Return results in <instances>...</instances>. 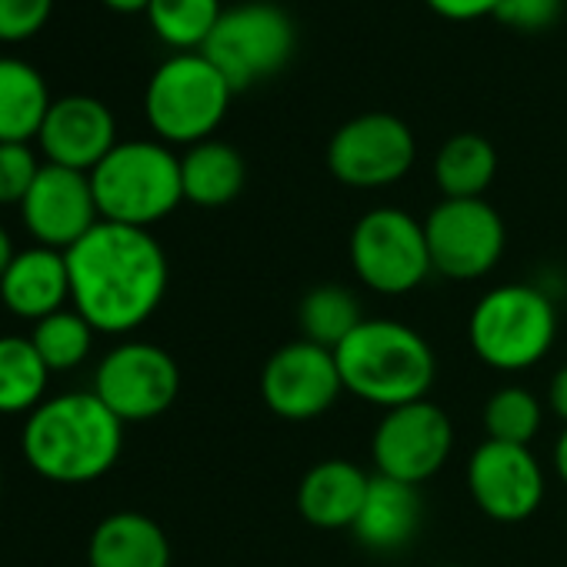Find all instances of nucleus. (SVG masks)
I'll return each mask as SVG.
<instances>
[{
    "label": "nucleus",
    "mask_w": 567,
    "mask_h": 567,
    "mask_svg": "<svg viewBox=\"0 0 567 567\" xmlns=\"http://www.w3.org/2000/svg\"><path fill=\"white\" fill-rule=\"evenodd\" d=\"M64 254L71 308L84 315L97 334H134L164 305L171 267L151 230L101 220Z\"/></svg>",
    "instance_id": "obj_1"
},
{
    "label": "nucleus",
    "mask_w": 567,
    "mask_h": 567,
    "mask_svg": "<svg viewBox=\"0 0 567 567\" xmlns=\"http://www.w3.org/2000/svg\"><path fill=\"white\" fill-rule=\"evenodd\" d=\"M21 451L44 481L91 484L121 461L124 421L94 391L54 394L24 417Z\"/></svg>",
    "instance_id": "obj_2"
},
{
    "label": "nucleus",
    "mask_w": 567,
    "mask_h": 567,
    "mask_svg": "<svg viewBox=\"0 0 567 567\" xmlns=\"http://www.w3.org/2000/svg\"><path fill=\"white\" fill-rule=\"evenodd\" d=\"M344 391L381 411L424 401L437 378L431 341L404 321L364 318L334 351Z\"/></svg>",
    "instance_id": "obj_3"
},
{
    "label": "nucleus",
    "mask_w": 567,
    "mask_h": 567,
    "mask_svg": "<svg viewBox=\"0 0 567 567\" xmlns=\"http://www.w3.org/2000/svg\"><path fill=\"white\" fill-rule=\"evenodd\" d=\"M101 220L151 230L184 200L181 157L164 141H117L91 171Z\"/></svg>",
    "instance_id": "obj_4"
},
{
    "label": "nucleus",
    "mask_w": 567,
    "mask_h": 567,
    "mask_svg": "<svg viewBox=\"0 0 567 567\" xmlns=\"http://www.w3.org/2000/svg\"><path fill=\"white\" fill-rule=\"evenodd\" d=\"M467 341L474 358L494 371H530L557 341V308L534 284H501L474 305Z\"/></svg>",
    "instance_id": "obj_5"
},
{
    "label": "nucleus",
    "mask_w": 567,
    "mask_h": 567,
    "mask_svg": "<svg viewBox=\"0 0 567 567\" xmlns=\"http://www.w3.org/2000/svg\"><path fill=\"white\" fill-rule=\"evenodd\" d=\"M234 94L237 91L227 84V78L200 51H184L167 58L151 74L144 114L164 144L194 147L210 141V134L227 117Z\"/></svg>",
    "instance_id": "obj_6"
},
{
    "label": "nucleus",
    "mask_w": 567,
    "mask_h": 567,
    "mask_svg": "<svg viewBox=\"0 0 567 567\" xmlns=\"http://www.w3.org/2000/svg\"><path fill=\"white\" fill-rule=\"evenodd\" d=\"M295 48L298 31L291 14L267 0H250V4L224 8L200 54L227 78L234 91H244L284 71V64L295 58Z\"/></svg>",
    "instance_id": "obj_7"
},
{
    "label": "nucleus",
    "mask_w": 567,
    "mask_h": 567,
    "mask_svg": "<svg viewBox=\"0 0 567 567\" xmlns=\"http://www.w3.org/2000/svg\"><path fill=\"white\" fill-rule=\"evenodd\" d=\"M351 267L368 291L401 298L434 274L424 220L401 207H371L351 230Z\"/></svg>",
    "instance_id": "obj_8"
},
{
    "label": "nucleus",
    "mask_w": 567,
    "mask_h": 567,
    "mask_svg": "<svg viewBox=\"0 0 567 567\" xmlns=\"http://www.w3.org/2000/svg\"><path fill=\"white\" fill-rule=\"evenodd\" d=\"M424 237H427L434 274L447 280L487 277L501 264L507 247L504 217L484 197H471V200L444 197L424 217Z\"/></svg>",
    "instance_id": "obj_9"
},
{
    "label": "nucleus",
    "mask_w": 567,
    "mask_h": 567,
    "mask_svg": "<svg viewBox=\"0 0 567 567\" xmlns=\"http://www.w3.org/2000/svg\"><path fill=\"white\" fill-rule=\"evenodd\" d=\"M124 424H141L167 414L181 394L177 361L151 341H121L111 348L91 388Z\"/></svg>",
    "instance_id": "obj_10"
},
{
    "label": "nucleus",
    "mask_w": 567,
    "mask_h": 567,
    "mask_svg": "<svg viewBox=\"0 0 567 567\" xmlns=\"http://www.w3.org/2000/svg\"><path fill=\"white\" fill-rule=\"evenodd\" d=\"M417 161V141L411 127L384 111H368L344 121L328 144L331 174L358 190L391 187L411 174Z\"/></svg>",
    "instance_id": "obj_11"
},
{
    "label": "nucleus",
    "mask_w": 567,
    "mask_h": 567,
    "mask_svg": "<svg viewBox=\"0 0 567 567\" xmlns=\"http://www.w3.org/2000/svg\"><path fill=\"white\" fill-rule=\"evenodd\" d=\"M451 451L454 424L447 411L431 404L427 398L384 411L371 437V457L378 474L414 487L431 481L451 461Z\"/></svg>",
    "instance_id": "obj_12"
},
{
    "label": "nucleus",
    "mask_w": 567,
    "mask_h": 567,
    "mask_svg": "<svg viewBox=\"0 0 567 567\" xmlns=\"http://www.w3.org/2000/svg\"><path fill=\"white\" fill-rule=\"evenodd\" d=\"M344 394L334 351L305 338L280 344L260 368V401L280 421H315Z\"/></svg>",
    "instance_id": "obj_13"
},
{
    "label": "nucleus",
    "mask_w": 567,
    "mask_h": 567,
    "mask_svg": "<svg viewBox=\"0 0 567 567\" xmlns=\"http://www.w3.org/2000/svg\"><path fill=\"white\" fill-rule=\"evenodd\" d=\"M467 491L497 524H520L537 514L547 481L530 447L481 441L467 457Z\"/></svg>",
    "instance_id": "obj_14"
},
{
    "label": "nucleus",
    "mask_w": 567,
    "mask_h": 567,
    "mask_svg": "<svg viewBox=\"0 0 567 567\" xmlns=\"http://www.w3.org/2000/svg\"><path fill=\"white\" fill-rule=\"evenodd\" d=\"M21 217L34 244L71 250L84 234H91L101 224L91 174L44 161L34 187L21 204Z\"/></svg>",
    "instance_id": "obj_15"
},
{
    "label": "nucleus",
    "mask_w": 567,
    "mask_h": 567,
    "mask_svg": "<svg viewBox=\"0 0 567 567\" xmlns=\"http://www.w3.org/2000/svg\"><path fill=\"white\" fill-rule=\"evenodd\" d=\"M38 144L48 164L91 174L117 147V124L104 101L91 94H68L51 104Z\"/></svg>",
    "instance_id": "obj_16"
},
{
    "label": "nucleus",
    "mask_w": 567,
    "mask_h": 567,
    "mask_svg": "<svg viewBox=\"0 0 567 567\" xmlns=\"http://www.w3.org/2000/svg\"><path fill=\"white\" fill-rule=\"evenodd\" d=\"M0 301L21 321H44L71 305L68 254L54 247H24L0 277Z\"/></svg>",
    "instance_id": "obj_17"
},
{
    "label": "nucleus",
    "mask_w": 567,
    "mask_h": 567,
    "mask_svg": "<svg viewBox=\"0 0 567 567\" xmlns=\"http://www.w3.org/2000/svg\"><path fill=\"white\" fill-rule=\"evenodd\" d=\"M421 517H424L421 487L384 477V474H371L364 507L351 530L361 547L374 554H394V550H404L417 537Z\"/></svg>",
    "instance_id": "obj_18"
},
{
    "label": "nucleus",
    "mask_w": 567,
    "mask_h": 567,
    "mask_svg": "<svg viewBox=\"0 0 567 567\" xmlns=\"http://www.w3.org/2000/svg\"><path fill=\"white\" fill-rule=\"evenodd\" d=\"M371 487V474H364L354 461L328 457L318 461L298 484V511L311 527L321 530H351L364 497Z\"/></svg>",
    "instance_id": "obj_19"
},
{
    "label": "nucleus",
    "mask_w": 567,
    "mask_h": 567,
    "mask_svg": "<svg viewBox=\"0 0 567 567\" xmlns=\"http://www.w3.org/2000/svg\"><path fill=\"white\" fill-rule=\"evenodd\" d=\"M91 567H171V540L164 527L141 511L107 514L87 540Z\"/></svg>",
    "instance_id": "obj_20"
},
{
    "label": "nucleus",
    "mask_w": 567,
    "mask_h": 567,
    "mask_svg": "<svg viewBox=\"0 0 567 567\" xmlns=\"http://www.w3.org/2000/svg\"><path fill=\"white\" fill-rule=\"evenodd\" d=\"M51 104L48 81L34 64L0 54V144H28L38 137Z\"/></svg>",
    "instance_id": "obj_21"
},
{
    "label": "nucleus",
    "mask_w": 567,
    "mask_h": 567,
    "mask_svg": "<svg viewBox=\"0 0 567 567\" xmlns=\"http://www.w3.org/2000/svg\"><path fill=\"white\" fill-rule=\"evenodd\" d=\"M184 200L197 207H224L240 197L247 181V164L237 147L224 141H200L181 157Z\"/></svg>",
    "instance_id": "obj_22"
},
{
    "label": "nucleus",
    "mask_w": 567,
    "mask_h": 567,
    "mask_svg": "<svg viewBox=\"0 0 567 567\" xmlns=\"http://www.w3.org/2000/svg\"><path fill=\"white\" fill-rule=\"evenodd\" d=\"M497 174V151L481 134H454L441 144L434 157V181L444 197L471 200L484 197Z\"/></svg>",
    "instance_id": "obj_23"
},
{
    "label": "nucleus",
    "mask_w": 567,
    "mask_h": 567,
    "mask_svg": "<svg viewBox=\"0 0 567 567\" xmlns=\"http://www.w3.org/2000/svg\"><path fill=\"white\" fill-rule=\"evenodd\" d=\"M51 371L34 351L31 338L4 334L0 338V414L18 417L31 414L48 401Z\"/></svg>",
    "instance_id": "obj_24"
},
{
    "label": "nucleus",
    "mask_w": 567,
    "mask_h": 567,
    "mask_svg": "<svg viewBox=\"0 0 567 567\" xmlns=\"http://www.w3.org/2000/svg\"><path fill=\"white\" fill-rule=\"evenodd\" d=\"M361 321H364L361 301L344 284H318L298 305L301 338L328 351H338Z\"/></svg>",
    "instance_id": "obj_25"
},
{
    "label": "nucleus",
    "mask_w": 567,
    "mask_h": 567,
    "mask_svg": "<svg viewBox=\"0 0 567 567\" xmlns=\"http://www.w3.org/2000/svg\"><path fill=\"white\" fill-rule=\"evenodd\" d=\"M28 338H31L34 351L41 354V361L48 364V371L64 374V371H78L91 358L97 331L87 324L84 315H78L74 308H64V311L38 321Z\"/></svg>",
    "instance_id": "obj_26"
},
{
    "label": "nucleus",
    "mask_w": 567,
    "mask_h": 567,
    "mask_svg": "<svg viewBox=\"0 0 567 567\" xmlns=\"http://www.w3.org/2000/svg\"><path fill=\"white\" fill-rule=\"evenodd\" d=\"M220 14H224L220 0H151L147 8V21L154 34L177 54L200 51Z\"/></svg>",
    "instance_id": "obj_27"
},
{
    "label": "nucleus",
    "mask_w": 567,
    "mask_h": 567,
    "mask_svg": "<svg viewBox=\"0 0 567 567\" xmlns=\"http://www.w3.org/2000/svg\"><path fill=\"white\" fill-rule=\"evenodd\" d=\"M540 424H544V404L537 401L534 391H527L520 384L497 388L484 404L487 441L530 447V441L540 434Z\"/></svg>",
    "instance_id": "obj_28"
},
{
    "label": "nucleus",
    "mask_w": 567,
    "mask_h": 567,
    "mask_svg": "<svg viewBox=\"0 0 567 567\" xmlns=\"http://www.w3.org/2000/svg\"><path fill=\"white\" fill-rule=\"evenodd\" d=\"M41 161L28 144H0V204H24L41 174Z\"/></svg>",
    "instance_id": "obj_29"
},
{
    "label": "nucleus",
    "mask_w": 567,
    "mask_h": 567,
    "mask_svg": "<svg viewBox=\"0 0 567 567\" xmlns=\"http://www.w3.org/2000/svg\"><path fill=\"white\" fill-rule=\"evenodd\" d=\"M54 11V0H0V41L34 38Z\"/></svg>",
    "instance_id": "obj_30"
},
{
    "label": "nucleus",
    "mask_w": 567,
    "mask_h": 567,
    "mask_svg": "<svg viewBox=\"0 0 567 567\" xmlns=\"http://www.w3.org/2000/svg\"><path fill=\"white\" fill-rule=\"evenodd\" d=\"M560 11H564V0H501L494 18L517 31H544L557 24Z\"/></svg>",
    "instance_id": "obj_31"
},
{
    "label": "nucleus",
    "mask_w": 567,
    "mask_h": 567,
    "mask_svg": "<svg viewBox=\"0 0 567 567\" xmlns=\"http://www.w3.org/2000/svg\"><path fill=\"white\" fill-rule=\"evenodd\" d=\"M501 0H427V8L447 21H477L484 14H494Z\"/></svg>",
    "instance_id": "obj_32"
},
{
    "label": "nucleus",
    "mask_w": 567,
    "mask_h": 567,
    "mask_svg": "<svg viewBox=\"0 0 567 567\" xmlns=\"http://www.w3.org/2000/svg\"><path fill=\"white\" fill-rule=\"evenodd\" d=\"M547 408L554 417H560L567 424V364L554 371L550 384H547Z\"/></svg>",
    "instance_id": "obj_33"
},
{
    "label": "nucleus",
    "mask_w": 567,
    "mask_h": 567,
    "mask_svg": "<svg viewBox=\"0 0 567 567\" xmlns=\"http://www.w3.org/2000/svg\"><path fill=\"white\" fill-rule=\"evenodd\" d=\"M554 471H557V477L567 484V424H564V431L557 434V441H554Z\"/></svg>",
    "instance_id": "obj_34"
},
{
    "label": "nucleus",
    "mask_w": 567,
    "mask_h": 567,
    "mask_svg": "<svg viewBox=\"0 0 567 567\" xmlns=\"http://www.w3.org/2000/svg\"><path fill=\"white\" fill-rule=\"evenodd\" d=\"M18 257V247H14V240H11V234H8V227L0 224V277H4V270L11 267V260Z\"/></svg>",
    "instance_id": "obj_35"
},
{
    "label": "nucleus",
    "mask_w": 567,
    "mask_h": 567,
    "mask_svg": "<svg viewBox=\"0 0 567 567\" xmlns=\"http://www.w3.org/2000/svg\"><path fill=\"white\" fill-rule=\"evenodd\" d=\"M107 8L121 11V14H134V11H147L151 8V0H104Z\"/></svg>",
    "instance_id": "obj_36"
},
{
    "label": "nucleus",
    "mask_w": 567,
    "mask_h": 567,
    "mask_svg": "<svg viewBox=\"0 0 567 567\" xmlns=\"http://www.w3.org/2000/svg\"><path fill=\"white\" fill-rule=\"evenodd\" d=\"M0 494H4V471H0Z\"/></svg>",
    "instance_id": "obj_37"
},
{
    "label": "nucleus",
    "mask_w": 567,
    "mask_h": 567,
    "mask_svg": "<svg viewBox=\"0 0 567 567\" xmlns=\"http://www.w3.org/2000/svg\"><path fill=\"white\" fill-rule=\"evenodd\" d=\"M441 567H464V564H441Z\"/></svg>",
    "instance_id": "obj_38"
}]
</instances>
